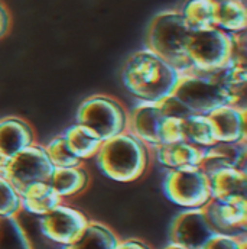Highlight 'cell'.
<instances>
[{
    "instance_id": "4fadbf2b",
    "label": "cell",
    "mask_w": 247,
    "mask_h": 249,
    "mask_svg": "<svg viewBox=\"0 0 247 249\" xmlns=\"http://www.w3.org/2000/svg\"><path fill=\"white\" fill-rule=\"evenodd\" d=\"M247 142H220L217 141L211 146L204 149L201 168L207 176L226 170L237 168L246 171Z\"/></svg>"
},
{
    "instance_id": "277c9868",
    "label": "cell",
    "mask_w": 247,
    "mask_h": 249,
    "mask_svg": "<svg viewBox=\"0 0 247 249\" xmlns=\"http://www.w3.org/2000/svg\"><path fill=\"white\" fill-rule=\"evenodd\" d=\"M172 96L192 115H210L226 105L240 106L214 72H181Z\"/></svg>"
},
{
    "instance_id": "9a60e30c",
    "label": "cell",
    "mask_w": 247,
    "mask_h": 249,
    "mask_svg": "<svg viewBox=\"0 0 247 249\" xmlns=\"http://www.w3.org/2000/svg\"><path fill=\"white\" fill-rule=\"evenodd\" d=\"M36 142L33 126L20 116L0 119V155L3 161Z\"/></svg>"
},
{
    "instance_id": "3957f363",
    "label": "cell",
    "mask_w": 247,
    "mask_h": 249,
    "mask_svg": "<svg viewBox=\"0 0 247 249\" xmlns=\"http://www.w3.org/2000/svg\"><path fill=\"white\" fill-rule=\"evenodd\" d=\"M191 31L188 29L178 10H165L158 13L146 34V48L171 62L180 72L189 71L186 57Z\"/></svg>"
},
{
    "instance_id": "f546056e",
    "label": "cell",
    "mask_w": 247,
    "mask_h": 249,
    "mask_svg": "<svg viewBox=\"0 0 247 249\" xmlns=\"http://www.w3.org/2000/svg\"><path fill=\"white\" fill-rule=\"evenodd\" d=\"M116 249H153L148 242L142 241V239H136V238H130V239H120L119 245Z\"/></svg>"
},
{
    "instance_id": "f1b7e54d",
    "label": "cell",
    "mask_w": 247,
    "mask_h": 249,
    "mask_svg": "<svg viewBox=\"0 0 247 249\" xmlns=\"http://www.w3.org/2000/svg\"><path fill=\"white\" fill-rule=\"evenodd\" d=\"M161 138H162V143H172V142L184 141L182 118L166 116L164 124H162Z\"/></svg>"
},
{
    "instance_id": "7c38bea8",
    "label": "cell",
    "mask_w": 247,
    "mask_h": 249,
    "mask_svg": "<svg viewBox=\"0 0 247 249\" xmlns=\"http://www.w3.org/2000/svg\"><path fill=\"white\" fill-rule=\"evenodd\" d=\"M208 220L217 233L246 235L247 200L218 201L211 200L204 207Z\"/></svg>"
},
{
    "instance_id": "7402d4cb",
    "label": "cell",
    "mask_w": 247,
    "mask_h": 249,
    "mask_svg": "<svg viewBox=\"0 0 247 249\" xmlns=\"http://www.w3.org/2000/svg\"><path fill=\"white\" fill-rule=\"evenodd\" d=\"M120 242L119 235L106 223L90 220L80 238L65 249H116Z\"/></svg>"
},
{
    "instance_id": "5b68a950",
    "label": "cell",
    "mask_w": 247,
    "mask_h": 249,
    "mask_svg": "<svg viewBox=\"0 0 247 249\" xmlns=\"http://www.w3.org/2000/svg\"><path fill=\"white\" fill-rule=\"evenodd\" d=\"M129 110L110 94H93L81 102L75 113V124L91 129L101 141L127 130Z\"/></svg>"
},
{
    "instance_id": "ba28073f",
    "label": "cell",
    "mask_w": 247,
    "mask_h": 249,
    "mask_svg": "<svg viewBox=\"0 0 247 249\" xmlns=\"http://www.w3.org/2000/svg\"><path fill=\"white\" fill-rule=\"evenodd\" d=\"M54 171V165L42 143H32L12 158L3 161L0 176L9 180L20 193L35 183H47Z\"/></svg>"
},
{
    "instance_id": "d4e9b609",
    "label": "cell",
    "mask_w": 247,
    "mask_h": 249,
    "mask_svg": "<svg viewBox=\"0 0 247 249\" xmlns=\"http://www.w3.org/2000/svg\"><path fill=\"white\" fill-rule=\"evenodd\" d=\"M0 249H33L17 217L0 219Z\"/></svg>"
},
{
    "instance_id": "83f0119b",
    "label": "cell",
    "mask_w": 247,
    "mask_h": 249,
    "mask_svg": "<svg viewBox=\"0 0 247 249\" xmlns=\"http://www.w3.org/2000/svg\"><path fill=\"white\" fill-rule=\"evenodd\" d=\"M204 249H247L246 235L215 233Z\"/></svg>"
},
{
    "instance_id": "1f68e13d",
    "label": "cell",
    "mask_w": 247,
    "mask_h": 249,
    "mask_svg": "<svg viewBox=\"0 0 247 249\" xmlns=\"http://www.w3.org/2000/svg\"><path fill=\"white\" fill-rule=\"evenodd\" d=\"M164 249H186V248H184V247H180V245H175V244H171V242H169V244H168V245H166V247H165Z\"/></svg>"
},
{
    "instance_id": "d6a6232c",
    "label": "cell",
    "mask_w": 247,
    "mask_h": 249,
    "mask_svg": "<svg viewBox=\"0 0 247 249\" xmlns=\"http://www.w3.org/2000/svg\"><path fill=\"white\" fill-rule=\"evenodd\" d=\"M1 165H3V158H1V155H0V168H1Z\"/></svg>"
},
{
    "instance_id": "30bf717a",
    "label": "cell",
    "mask_w": 247,
    "mask_h": 249,
    "mask_svg": "<svg viewBox=\"0 0 247 249\" xmlns=\"http://www.w3.org/2000/svg\"><path fill=\"white\" fill-rule=\"evenodd\" d=\"M217 232L204 209H182L169 228V242L186 249H204Z\"/></svg>"
},
{
    "instance_id": "4dcf8cb0",
    "label": "cell",
    "mask_w": 247,
    "mask_h": 249,
    "mask_svg": "<svg viewBox=\"0 0 247 249\" xmlns=\"http://www.w3.org/2000/svg\"><path fill=\"white\" fill-rule=\"evenodd\" d=\"M10 29V13L7 7L0 1V39L9 32Z\"/></svg>"
},
{
    "instance_id": "4316f807",
    "label": "cell",
    "mask_w": 247,
    "mask_h": 249,
    "mask_svg": "<svg viewBox=\"0 0 247 249\" xmlns=\"http://www.w3.org/2000/svg\"><path fill=\"white\" fill-rule=\"evenodd\" d=\"M22 213L20 193L9 180L0 176V219L19 217Z\"/></svg>"
},
{
    "instance_id": "8992f818",
    "label": "cell",
    "mask_w": 247,
    "mask_h": 249,
    "mask_svg": "<svg viewBox=\"0 0 247 249\" xmlns=\"http://www.w3.org/2000/svg\"><path fill=\"white\" fill-rule=\"evenodd\" d=\"M233 35L211 28L191 32L186 57L189 70L198 72H215L231 61Z\"/></svg>"
},
{
    "instance_id": "603a6c76",
    "label": "cell",
    "mask_w": 247,
    "mask_h": 249,
    "mask_svg": "<svg viewBox=\"0 0 247 249\" xmlns=\"http://www.w3.org/2000/svg\"><path fill=\"white\" fill-rule=\"evenodd\" d=\"M178 12L191 32L215 28L214 0H185Z\"/></svg>"
},
{
    "instance_id": "d6986e66",
    "label": "cell",
    "mask_w": 247,
    "mask_h": 249,
    "mask_svg": "<svg viewBox=\"0 0 247 249\" xmlns=\"http://www.w3.org/2000/svg\"><path fill=\"white\" fill-rule=\"evenodd\" d=\"M48 183L65 201L80 196L87 190L90 184V174L82 164L77 167L54 168Z\"/></svg>"
},
{
    "instance_id": "9c48e42d",
    "label": "cell",
    "mask_w": 247,
    "mask_h": 249,
    "mask_svg": "<svg viewBox=\"0 0 247 249\" xmlns=\"http://www.w3.org/2000/svg\"><path fill=\"white\" fill-rule=\"evenodd\" d=\"M36 219L42 238L62 249L72 245L90 222L84 212L66 204L65 201L48 214Z\"/></svg>"
},
{
    "instance_id": "e0dca14e",
    "label": "cell",
    "mask_w": 247,
    "mask_h": 249,
    "mask_svg": "<svg viewBox=\"0 0 247 249\" xmlns=\"http://www.w3.org/2000/svg\"><path fill=\"white\" fill-rule=\"evenodd\" d=\"M211 200L236 201L247 200V171L226 168L208 176Z\"/></svg>"
},
{
    "instance_id": "484cf974",
    "label": "cell",
    "mask_w": 247,
    "mask_h": 249,
    "mask_svg": "<svg viewBox=\"0 0 247 249\" xmlns=\"http://www.w3.org/2000/svg\"><path fill=\"white\" fill-rule=\"evenodd\" d=\"M45 151L51 160V164L54 168H64V167H77L81 165L82 161H80L72 151L69 149L65 136L62 133L55 135L51 141H48L45 145Z\"/></svg>"
},
{
    "instance_id": "2e32d148",
    "label": "cell",
    "mask_w": 247,
    "mask_h": 249,
    "mask_svg": "<svg viewBox=\"0 0 247 249\" xmlns=\"http://www.w3.org/2000/svg\"><path fill=\"white\" fill-rule=\"evenodd\" d=\"M156 162L165 170H177L186 167H201L204 149L185 141L172 143H161L150 149Z\"/></svg>"
},
{
    "instance_id": "ac0fdd59",
    "label": "cell",
    "mask_w": 247,
    "mask_h": 249,
    "mask_svg": "<svg viewBox=\"0 0 247 249\" xmlns=\"http://www.w3.org/2000/svg\"><path fill=\"white\" fill-rule=\"evenodd\" d=\"M22 212L33 217H41L64 203L57 191L47 183H35L20 191Z\"/></svg>"
},
{
    "instance_id": "44dd1931",
    "label": "cell",
    "mask_w": 247,
    "mask_h": 249,
    "mask_svg": "<svg viewBox=\"0 0 247 249\" xmlns=\"http://www.w3.org/2000/svg\"><path fill=\"white\" fill-rule=\"evenodd\" d=\"M62 135L65 136V141L72 154L82 162L87 160H94L103 143V141L91 129L78 124L66 127Z\"/></svg>"
},
{
    "instance_id": "6da1fadb",
    "label": "cell",
    "mask_w": 247,
    "mask_h": 249,
    "mask_svg": "<svg viewBox=\"0 0 247 249\" xmlns=\"http://www.w3.org/2000/svg\"><path fill=\"white\" fill-rule=\"evenodd\" d=\"M181 72L166 60L142 48L124 62L120 78L127 93L137 102H161L174 93Z\"/></svg>"
},
{
    "instance_id": "52a82bcc",
    "label": "cell",
    "mask_w": 247,
    "mask_h": 249,
    "mask_svg": "<svg viewBox=\"0 0 247 249\" xmlns=\"http://www.w3.org/2000/svg\"><path fill=\"white\" fill-rule=\"evenodd\" d=\"M164 193L171 203L182 209H204L211 201L210 180L201 167L166 170Z\"/></svg>"
},
{
    "instance_id": "5bb4252c",
    "label": "cell",
    "mask_w": 247,
    "mask_h": 249,
    "mask_svg": "<svg viewBox=\"0 0 247 249\" xmlns=\"http://www.w3.org/2000/svg\"><path fill=\"white\" fill-rule=\"evenodd\" d=\"M220 142H247L246 107L226 105L207 115Z\"/></svg>"
},
{
    "instance_id": "cb8c5ba5",
    "label": "cell",
    "mask_w": 247,
    "mask_h": 249,
    "mask_svg": "<svg viewBox=\"0 0 247 249\" xmlns=\"http://www.w3.org/2000/svg\"><path fill=\"white\" fill-rule=\"evenodd\" d=\"M184 141L198 148H208L217 142L214 127L207 115H189L182 118Z\"/></svg>"
},
{
    "instance_id": "7a4b0ae2",
    "label": "cell",
    "mask_w": 247,
    "mask_h": 249,
    "mask_svg": "<svg viewBox=\"0 0 247 249\" xmlns=\"http://www.w3.org/2000/svg\"><path fill=\"white\" fill-rule=\"evenodd\" d=\"M94 161L100 173L109 180L133 183L148 173L152 151L146 143L126 130L103 141Z\"/></svg>"
},
{
    "instance_id": "8fae6325",
    "label": "cell",
    "mask_w": 247,
    "mask_h": 249,
    "mask_svg": "<svg viewBox=\"0 0 247 249\" xmlns=\"http://www.w3.org/2000/svg\"><path fill=\"white\" fill-rule=\"evenodd\" d=\"M166 115L158 103L137 102L132 110H129L127 132L134 135L150 149L162 143L161 130Z\"/></svg>"
},
{
    "instance_id": "ffe728a7",
    "label": "cell",
    "mask_w": 247,
    "mask_h": 249,
    "mask_svg": "<svg viewBox=\"0 0 247 249\" xmlns=\"http://www.w3.org/2000/svg\"><path fill=\"white\" fill-rule=\"evenodd\" d=\"M215 28L234 35L247 29L246 0H214Z\"/></svg>"
}]
</instances>
